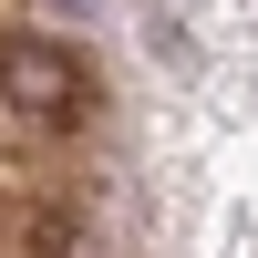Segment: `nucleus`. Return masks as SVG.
<instances>
[{
    "mask_svg": "<svg viewBox=\"0 0 258 258\" xmlns=\"http://www.w3.org/2000/svg\"><path fill=\"white\" fill-rule=\"evenodd\" d=\"M0 73H11V93H21V103H62V93H73V73H62L41 41H11V52H0Z\"/></svg>",
    "mask_w": 258,
    "mask_h": 258,
    "instance_id": "f257e3e1",
    "label": "nucleus"
}]
</instances>
